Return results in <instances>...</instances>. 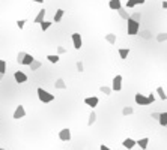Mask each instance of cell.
Listing matches in <instances>:
<instances>
[{
	"label": "cell",
	"instance_id": "1",
	"mask_svg": "<svg viewBox=\"0 0 167 150\" xmlns=\"http://www.w3.org/2000/svg\"><path fill=\"white\" fill-rule=\"evenodd\" d=\"M36 93H38V98H39V101H41V102H44V104H48V102H53V101H54V95H51L50 92L44 90L42 87H39V89L36 90Z\"/></svg>",
	"mask_w": 167,
	"mask_h": 150
},
{
	"label": "cell",
	"instance_id": "2",
	"mask_svg": "<svg viewBox=\"0 0 167 150\" xmlns=\"http://www.w3.org/2000/svg\"><path fill=\"white\" fill-rule=\"evenodd\" d=\"M134 101H135V104L140 105V107H148V105L152 104V101L149 99V96H145V95H142V93H135Z\"/></svg>",
	"mask_w": 167,
	"mask_h": 150
},
{
	"label": "cell",
	"instance_id": "3",
	"mask_svg": "<svg viewBox=\"0 0 167 150\" xmlns=\"http://www.w3.org/2000/svg\"><path fill=\"white\" fill-rule=\"evenodd\" d=\"M139 29H140L139 21H135V20H133V18H130V20H128V35L135 36V35L139 33Z\"/></svg>",
	"mask_w": 167,
	"mask_h": 150
},
{
	"label": "cell",
	"instance_id": "4",
	"mask_svg": "<svg viewBox=\"0 0 167 150\" xmlns=\"http://www.w3.org/2000/svg\"><path fill=\"white\" fill-rule=\"evenodd\" d=\"M111 89L115 92H120L122 90V75H116L111 81Z\"/></svg>",
	"mask_w": 167,
	"mask_h": 150
},
{
	"label": "cell",
	"instance_id": "5",
	"mask_svg": "<svg viewBox=\"0 0 167 150\" xmlns=\"http://www.w3.org/2000/svg\"><path fill=\"white\" fill-rule=\"evenodd\" d=\"M72 45L75 50H80L83 47V41H81V35L80 33H72Z\"/></svg>",
	"mask_w": 167,
	"mask_h": 150
},
{
	"label": "cell",
	"instance_id": "6",
	"mask_svg": "<svg viewBox=\"0 0 167 150\" xmlns=\"http://www.w3.org/2000/svg\"><path fill=\"white\" fill-rule=\"evenodd\" d=\"M98 102H100V99H98L96 96H89V98H84V104H86L87 107H91L92 110L98 105Z\"/></svg>",
	"mask_w": 167,
	"mask_h": 150
},
{
	"label": "cell",
	"instance_id": "7",
	"mask_svg": "<svg viewBox=\"0 0 167 150\" xmlns=\"http://www.w3.org/2000/svg\"><path fill=\"white\" fill-rule=\"evenodd\" d=\"M14 78H15V81H17L18 84L26 83V81H27V75H26L23 71H15V74H14Z\"/></svg>",
	"mask_w": 167,
	"mask_h": 150
},
{
	"label": "cell",
	"instance_id": "8",
	"mask_svg": "<svg viewBox=\"0 0 167 150\" xmlns=\"http://www.w3.org/2000/svg\"><path fill=\"white\" fill-rule=\"evenodd\" d=\"M26 116V110H24V107H23V105H18L17 107V110H15V111H14V119H15V120H20V119H23V117Z\"/></svg>",
	"mask_w": 167,
	"mask_h": 150
},
{
	"label": "cell",
	"instance_id": "9",
	"mask_svg": "<svg viewBox=\"0 0 167 150\" xmlns=\"http://www.w3.org/2000/svg\"><path fill=\"white\" fill-rule=\"evenodd\" d=\"M59 138L62 140V141H69L71 140V131L65 128V129H62L60 132H59Z\"/></svg>",
	"mask_w": 167,
	"mask_h": 150
},
{
	"label": "cell",
	"instance_id": "10",
	"mask_svg": "<svg viewBox=\"0 0 167 150\" xmlns=\"http://www.w3.org/2000/svg\"><path fill=\"white\" fill-rule=\"evenodd\" d=\"M122 146H124L125 149L131 150L134 146H137V141H134L133 138H125V140H124V143H122Z\"/></svg>",
	"mask_w": 167,
	"mask_h": 150
},
{
	"label": "cell",
	"instance_id": "11",
	"mask_svg": "<svg viewBox=\"0 0 167 150\" xmlns=\"http://www.w3.org/2000/svg\"><path fill=\"white\" fill-rule=\"evenodd\" d=\"M109 8L111 11H119V9L122 8V3H120V0H110Z\"/></svg>",
	"mask_w": 167,
	"mask_h": 150
},
{
	"label": "cell",
	"instance_id": "12",
	"mask_svg": "<svg viewBox=\"0 0 167 150\" xmlns=\"http://www.w3.org/2000/svg\"><path fill=\"white\" fill-rule=\"evenodd\" d=\"M44 17H45V9H41V11L38 12V15L35 17L33 23H36V24H41L42 21H44Z\"/></svg>",
	"mask_w": 167,
	"mask_h": 150
},
{
	"label": "cell",
	"instance_id": "13",
	"mask_svg": "<svg viewBox=\"0 0 167 150\" xmlns=\"http://www.w3.org/2000/svg\"><path fill=\"white\" fill-rule=\"evenodd\" d=\"M63 15H65V11L63 9H57L56 11V14H54V23H60L62 21V18H63Z\"/></svg>",
	"mask_w": 167,
	"mask_h": 150
},
{
	"label": "cell",
	"instance_id": "14",
	"mask_svg": "<svg viewBox=\"0 0 167 150\" xmlns=\"http://www.w3.org/2000/svg\"><path fill=\"white\" fill-rule=\"evenodd\" d=\"M54 89H60V90H65V89H66V84L63 81V78H57V80H56Z\"/></svg>",
	"mask_w": 167,
	"mask_h": 150
},
{
	"label": "cell",
	"instance_id": "15",
	"mask_svg": "<svg viewBox=\"0 0 167 150\" xmlns=\"http://www.w3.org/2000/svg\"><path fill=\"white\" fill-rule=\"evenodd\" d=\"M33 60H35V57L32 56V54H26V57H24V60H23V66H30L32 63H33Z\"/></svg>",
	"mask_w": 167,
	"mask_h": 150
},
{
	"label": "cell",
	"instance_id": "16",
	"mask_svg": "<svg viewBox=\"0 0 167 150\" xmlns=\"http://www.w3.org/2000/svg\"><path fill=\"white\" fill-rule=\"evenodd\" d=\"M117 14H119V17L122 18V20H126V21L131 18V15L128 14V11H126V9H124V8L119 9V11H117Z\"/></svg>",
	"mask_w": 167,
	"mask_h": 150
},
{
	"label": "cell",
	"instance_id": "17",
	"mask_svg": "<svg viewBox=\"0 0 167 150\" xmlns=\"http://www.w3.org/2000/svg\"><path fill=\"white\" fill-rule=\"evenodd\" d=\"M148 143H149V138H140V140L137 141V146L142 150H146L148 149Z\"/></svg>",
	"mask_w": 167,
	"mask_h": 150
},
{
	"label": "cell",
	"instance_id": "18",
	"mask_svg": "<svg viewBox=\"0 0 167 150\" xmlns=\"http://www.w3.org/2000/svg\"><path fill=\"white\" fill-rule=\"evenodd\" d=\"M158 123L163 126V128H166L167 126V111L161 113V116H160V119H158Z\"/></svg>",
	"mask_w": 167,
	"mask_h": 150
},
{
	"label": "cell",
	"instance_id": "19",
	"mask_svg": "<svg viewBox=\"0 0 167 150\" xmlns=\"http://www.w3.org/2000/svg\"><path fill=\"white\" fill-rule=\"evenodd\" d=\"M47 60H48L50 63H59L60 57H59V54H48V56H47Z\"/></svg>",
	"mask_w": 167,
	"mask_h": 150
},
{
	"label": "cell",
	"instance_id": "20",
	"mask_svg": "<svg viewBox=\"0 0 167 150\" xmlns=\"http://www.w3.org/2000/svg\"><path fill=\"white\" fill-rule=\"evenodd\" d=\"M157 95H158V98L161 101H167V95H166V92H164L163 87H158V89H157Z\"/></svg>",
	"mask_w": 167,
	"mask_h": 150
},
{
	"label": "cell",
	"instance_id": "21",
	"mask_svg": "<svg viewBox=\"0 0 167 150\" xmlns=\"http://www.w3.org/2000/svg\"><path fill=\"white\" fill-rule=\"evenodd\" d=\"M106 41L109 42V44H111V45H115V44H116V35L115 33L106 35Z\"/></svg>",
	"mask_w": 167,
	"mask_h": 150
},
{
	"label": "cell",
	"instance_id": "22",
	"mask_svg": "<svg viewBox=\"0 0 167 150\" xmlns=\"http://www.w3.org/2000/svg\"><path fill=\"white\" fill-rule=\"evenodd\" d=\"M95 122H96V113H95V111L92 110V111H91V114H89V120H87V125L92 126Z\"/></svg>",
	"mask_w": 167,
	"mask_h": 150
},
{
	"label": "cell",
	"instance_id": "23",
	"mask_svg": "<svg viewBox=\"0 0 167 150\" xmlns=\"http://www.w3.org/2000/svg\"><path fill=\"white\" fill-rule=\"evenodd\" d=\"M137 5H140V0H126V9L135 8Z\"/></svg>",
	"mask_w": 167,
	"mask_h": 150
},
{
	"label": "cell",
	"instance_id": "24",
	"mask_svg": "<svg viewBox=\"0 0 167 150\" xmlns=\"http://www.w3.org/2000/svg\"><path fill=\"white\" fill-rule=\"evenodd\" d=\"M41 66H42V63L39 62V60H36V59H35L33 63L30 65V71H38V69H39Z\"/></svg>",
	"mask_w": 167,
	"mask_h": 150
},
{
	"label": "cell",
	"instance_id": "25",
	"mask_svg": "<svg viewBox=\"0 0 167 150\" xmlns=\"http://www.w3.org/2000/svg\"><path fill=\"white\" fill-rule=\"evenodd\" d=\"M51 24H53L51 21H45V20H44V21H42L39 26H41V30H42V32H45V30H48V29L51 27Z\"/></svg>",
	"mask_w": 167,
	"mask_h": 150
},
{
	"label": "cell",
	"instance_id": "26",
	"mask_svg": "<svg viewBox=\"0 0 167 150\" xmlns=\"http://www.w3.org/2000/svg\"><path fill=\"white\" fill-rule=\"evenodd\" d=\"M128 54H130V48H120V50H119V56H120V59H124V60L128 57Z\"/></svg>",
	"mask_w": 167,
	"mask_h": 150
},
{
	"label": "cell",
	"instance_id": "27",
	"mask_svg": "<svg viewBox=\"0 0 167 150\" xmlns=\"http://www.w3.org/2000/svg\"><path fill=\"white\" fill-rule=\"evenodd\" d=\"M100 90L104 93V95H111V90H113V89H111V87H107V86H101Z\"/></svg>",
	"mask_w": 167,
	"mask_h": 150
},
{
	"label": "cell",
	"instance_id": "28",
	"mask_svg": "<svg viewBox=\"0 0 167 150\" xmlns=\"http://www.w3.org/2000/svg\"><path fill=\"white\" fill-rule=\"evenodd\" d=\"M133 113H134L133 107H125V108L122 110V114H124V116H130V114H133Z\"/></svg>",
	"mask_w": 167,
	"mask_h": 150
},
{
	"label": "cell",
	"instance_id": "29",
	"mask_svg": "<svg viewBox=\"0 0 167 150\" xmlns=\"http://www.w3.org/2000/svg\"><path fill=\"white\" fill-rule=\"evenodd\" d=\"M26 54H27V53H24V51H20V53H18V56H17V62L20 63V65L23 63V60H24Z\"/></svg>",
	"mask_w": 167,
	"mask_h": 150
},
{
	"label": "cell",
	"instance_id": "30",
	"mask_svg": "<svg viewBox=\"0 0 167 150\" xmlns=\"http://www.w3.org/2000/svg\"><path fill=\"white\" fill-rule=\"evenodd\" d=\"M157 41L158 42H166L167 41V33H158L157 35Z\"/></svg>",
	"mask_w": 167,
	"mask_h": 150
},
{
	"label": "cell",
	"instance_id": "31",
	"mask_svg": "<svg viewBox=\"0 0 167 150\" xmlns=\"http://www.w3.org/2000/svg\"><path fill=\"white\" fill-rule=\"evenodd\" d=\"M140 36H142L143 39H150L152 33H150L149 30H143V32H140Z\"/></svg>",
	"mask_w": 167,
	"mask_h": 150
},
{
	"label": "cell",
	"instance_id": "32",
	"mask_svg": "<svg viewBox=\"0 0 167 150\" xmlns=\"http://www.w3.org/2000/svg\"><path fill=\"white\" fill-rule=\"evenodd\" d=\"M0 72H2V74H5V72H6V62H5V60H2V59H0Z\"/></svg>",
	"mask_w": 167,
	"mask_h": 150
},
{
	"label": "cell",
	"instance_id": "33",
	"mask_svg": "<svg viewBox=\"0 0 167 150\" xmlns=\"http://www.w3.org/2000/svg\"><path fill=\"white\" fill-rule=\"evenodd\" d=\"M26 23H27V20H18V21H17V27L21 30V29H24Z\"/></svg>",
	"mask_w": 167,
	"mask_h": 150
},
{
	"label": "cell",
	"instance_id": "34",
	"mask_svg": "<svg viewBox=\"0 0 167 150\" xmlns=\"http://www.w3.org/2000/svg\"><path fill=\"white\" fill-rule=\"evenodd\" d=\"M131 18H133V20H135V21H140L142 14H140V12H134V14H131Z\"/></svg>",
	"mask_w": 167,
	"mask_h": 150
},
{
	"label": "cell",
	"instance_id": "35",
	"mask_svg": "<svg viewBox=\"0 0 167 150\" xmlns=\"http://www.w3.org/2000/svg\"><path fill=\"white\" fill-rule=\"evenodd\" d=\"M75 66H77V71H78V72H83V71H84L83 62H80V60H78V62H77V65H75Z\"/></svg>",
	"mask_w": 167,
	"mask_h": 150
},
{
	"label": "cell",
	"instance_id": "36",
	"mask_svg": "<svg viewBox=\"0 0 167 150\" xmlns=\"http://www.w3.org/2000/svg\"><path fill=\"white\" fill-rule=\"evenodd\" d=\"M57 53L59 54H63V53H66V50H65L63 47H57Z\"/></svg>",
	"mask_w": 167,
	"mask_h": 150
},
{
	"label": "cell",
	"instance_id": "37",
	"mask_svg": "<svg viewBox=\"0 0 167 150\" xmlns=\"http://www.w3.org/2000/svg\"><path fill=\"white\" fill-rule=\"evenodd\" d=\"M160 116H161V113H152V119H157V120H158Z\"/></svg>",
	"mask_w": 167,
	"mask_h": 150
},
{
	"label": "cell",
	"instance_id": "38",
	"mask_svg": "<svg viewBox=\"0 0 167 150\" xmlns=\"http://www.w3.org/2000/svg\"><path fill=\"white\" fill-rule=\"evenodd\" d=\"M148 96H149V99L152 101V104H154V102H155V95H154V93H150V95H148Z\"/></svg>",
	"mask_w": 167,
	"mask_h": 150
},
{
	"label": "cell",
	"instance_id": "39",
	"mask_svg": "<svg viewBox=\"0 0 167 150\" xmlns=\"http://www.w3.org/2000/svg\"><path fill=\"white\" fill-rule=\"evenodd\" d=\"M100 150H111V149H109V147H107V146H104V144H101Z\"/></svg>",
	"mask_w": 167,
	"mask_h": 150
},
{
	"label": "cell",
	"instance_id": "40",
	"mask_svg": "<svg viewBox=\"0 0 167 150\" xmlns=\"http://www.w3.org/2000/svg\"><path fill=\"white\" fill-rule=\"evenodd\" d=\"M161 6H163V8H164V9H167V0H164V2L161 3Z\"/></svg>",
	"mask_w": 167,
	"mask_h": 150
},
{
	"label": "cell",
	"instance_id": "41",
	"mask_svg": "<svg viewBox=\"0 0 167 150\" xmlns=\"http://www.w3.org/2000/svg\"><path fill=\"white\" fill-rule=\"evenodd\" d=\"M32 2H35V3H44V0H32Z\"/></svg>",
	"mask_w": 167,
	"mask_h": 150
},
{
	"label": "cell",
	"instance_id": "42",
	"mask_svg": "<svg viewBox=\"0 0 167 150\" xmlns=\"http://www.w3.org/2000/svg\"><path fill=\"white\" fill-rule=\"evenodd\" d=\"M3 75H5V74H2V72H0V81H2V78H3Z\"/></svg>",
	"mask_w": 167,
	"mask_h": 150
},
{
	"label": "cell",
	"instance_id": "43",
	"mask_svg": "<svg viewBox=\"0 0 167 150\" xmlns=\"http://www.w3.org/2000/svg\"><path fill=\"white\" fill-rule=\"evenodd\" d=\"M145 2H146V0H140V5H143V3H145Z\"/></svg>",
	"mask_w": 167,
	"mask_h": 150
},
{
	"label": "cell",
	"instance_id": "44",
	"mask_svg": "<svg viewBox=\"0 0 167 150\" xmlns=\"http://www.w3.org/2000/svg\"><path fill=\"white\" fill-rule=\"evenodd\" d=\"M0 150H5V149H2V147H0Z\"/></svg>",
	"mask_w": 167,
	"mask_h": 150
},
{
	"label": "cell",
	"instance_id": "45",
	"mask_svg": "<svg viewBox=\"0 0 167 150\" xmlns=\"http://www.w3.org/2000/svg\"><path fill=\"white\" fill-rule=\"evenodd\" d=\"M166 128H167V126H166Z\"/></svg>",
	"mask_w": 167,
	"mask_h": 150
}]
</instances>
